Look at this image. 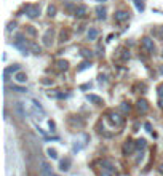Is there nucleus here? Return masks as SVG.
I'll list each match as a JSON object with an SVG mask.
<instances>
[{"instance_id": "f257e3e1", "label": "nucleus", "mask_w": 163, "mask_h": 176, "mask_svg": "<svg viewBox=\"0 0 163 176\" xmlns=\"http://www.w3.org/2000/svg\"><path fill=\"white\" fill-rule=\"evenodd\" d=\"M101 176H114L115 175V168L109 160H102L101 162Z\"/></svg>"}, {"instance_id": "f03ea898", "label": "nucleus", "mask_w": 163, "mask_h": 176, "mask_svg": "<svg viewBox=\"0 0 163 176\" xmlns=\"http://www.w3.org/2000/svg\"><path fill=\"white\" fill-rule=\"evenodd\" d=\"M142 47L147 50V53H150V54L155 53V43H153V40L150 37H144L142 39Z\"/></svg>"}, {"instance_id": "7ed1b4c3", "label": "nucleus", "mask_w": 163, "mask_h": 176, "mask_svg": "<svg viewBox=\"0 0 163 176\" xmlns=\"http://www.w3.org/2000/svg\"><path fill=\"white\" fill-rule=\"evenodd\" d=\"M40 173H42V176H53V170H51V165L48 162H45V160L40 162Z\"/></svg>"}, {"instance_id": "20e7f679", "label": "nucleus", "mask_w": 163, "mask_h": 176, "mask_svg": "<svg viewBox=\"0 0 163 176\" xmlns=\"http://www.w3.org/2000/svg\"><path fill=\"white\" fill-rule=\"evenodd\" d=\"M15 112H16V115H18L19 119H26V117H27L26 107H24V104H22V103H16V104H15Z\"/></svg>"}, {"instance_id": "39448f33", "label": "nucleus", "mask_w": 163, "mask_h": 176, "mask_svg": "<svg viewBox=\"0 0 163 176\" xmlns=\"http://www.w3.org/2000/svg\"><path fill=\"white\" fill-rule=\"evenodd\" d=\"M134 147H136V141H131V139L125 141V144H123V154L125 155H130L134 151Z\"/></svg>"}, {"instance_id": "423d86ee", "label": "nucleus", "mask_w": 163, "mask_h": 176, "mask_svg": "<svg viewBox=\"0 0 163 176\" xmlns=\"http://www.w3.org/2000/svg\"><path fill=\"white\" fill-rule=\"evenodd\" d=\"M26 10H27V16H29L31 19H34V18H37V16L40 15V8H39V7L27 5V7H26Z\"/></svg>"}, {"instance_id": "0eeeda50", "label": "nucleus", "mask_w": 163, "mask_h": 176, "mask_svg": "<svg viewBox=\"0 0 163 176\" xmlns=\"http://www.w3.org/2000/svg\"><path fill=\"white\" fill-rule=\"evenodd\" d=\"M53 35H54L53 29H48L45 32V35H43V45L45 47H51V43H53Z\"/></svg>"}, {"instance_id": "6e6552de", "label": "nucleus", "mask_w": 163, "mask_h": 176, "mask_svg": "<svg viewBox=\"0 0 163 176\" xmlns=\"http://www.w3.org/2000/svg\"><path fill=\"white\" fill-rule=\"evenodd\" d=\"M109 117H110V120H112V123L115 125V127H122V125H123V117H122L120 114L110 112V114H109Z\"/></svg>"}, {"instance_id": "1a4fd4ad", "label": "nucleus", "mask_w": 163, "mask_h": 176, "mask_svg": "<svg viewBox=\"0 0 163 176\" xmlns=\"http://www.w3.org/2000/svg\"><path fill=\"white\" fill-rule=\"evenodd\" d=\"M115 21L117 22H123V21H127L128 18H130V13L128 11H123V10H118L117 13H115Z\"/></svg>"}, {"instance_id": "9d476101", "label": "nucleus", "mask_w": 163, "mask_h": 176, "mask_svg": "<svg viewBox=\"0 0 163 176\" xmlns=\"http://www.w3.org/2000/svg\"><path fill=\"white\" fill-rule=\"evenodd\" d=\"M136 109H138L141 114H146L147 110H149V103H147L146 99H139L138 103H136Z\"/></svg>"}, {"instance_id": "9b49d317", "label": "nucleus", "mask_w": 163, "mask_h": 176, "mask_svg": "<svg viewBox=\"0 0 163 176\" xmlns=\"http://www.w3.org/2000/svg\"><path fill=\"white\" fill-rule=\"evenodd\" d=\"M71 165H72V160L69 159V157H66V159H63L61 162H59V170H61V171H67L69 168H71Z\"/></svg>"}, {"instance_id": "f8f14e48", "label": "nucleus", "mask_w": 163, "mask_h": 176, "mask_svg": "<svg viewBox=\"0 0 163 176\" xmlns=\"http://www.w3.org/2000/svg\"><path fill=\"white\" fill-rule=\"evenodd\" d=\"M86 13H88V8L85 5H78L75 8V11H74V15L77 18H83V16H86Z\"/></svg>"}, {"instance_id": "ddd939ff", "label": "nucleus", "mask_w": 163, "mask_h": 176, "mask_svg": "<svg viewBox=\"0 0 163 176\" xmlns=\"http://www.w3.org/2000/svg\"><path fill=\"white\" fill-rule=\"evenodd\" d=\"M98 35H99V31H98L96 27H90V29H88V32H86L88 40H96Z\"/></svg>"}, {"instance_id": "4468645a", "label": "nucleus", "mask_w": 163, "mask_h": 176, "mask_svg": "<svg viewBox=\"0 0 163 176\" xmlns=\"http://www.w3.org/2000/svg\"><path fill=\"white\" fill-rule=\"evenodd\" d=\"M15 80H16L18 83H26V82H27V75H26L24 72L19 71V72L15 74Z\"/></svg>"}, {"instance_id": "2eb2a0df", "label": "nucleus", "mask_w": 163, "mask_h": 176, "mask_svg": "<svg viewBox=\"0 0 163 176\" xmlns=\"http://www.w3.org/2000/svg\"><path fill=\"white\" fill-rule=\"evenodd\" d=\"M86 99L90 101V103H93V104H102V98H99V96H96V95H88L86 96Z\"/></svg>"}, {"instance_id": "dca6fc26", "label": "nucleus", "mask_w": 163, "mask_h": 176, "mask_svg": "<svg viewBox=\"0 0 163 176\" xmlns=\"http://www.w3.org/2000/svg\"><path fill=\"white\" fill-rule=\"evenodd\" d=\"M96 15H98V18L99 19H106V8L104 7H96Z\"/></svg>"}, {"instance_id": "f3484780", "label": "nucleus", "mask_w": 163, "mask_h": 176, "mask_svg": "<svg viewBox=\"0 0 163 176\" xmlns=\"http://www.w3.org/2000/svg\"><path fill=\"white\" fill-rule=\"evenodd\" d=\"M56 66H58L59 71H66V69L69 67V63L64 61V59H59V61H56Z\"/></svg>"}, {"instance_id": "a211bd4d", "label": "nucleus", "mask_w": 163, "mask_h": 176, "mask_svg": "<svg viewBox=\"0 0 163 176\" xmlns=\"http://www.w3.org/2000/svg\"><path fill=\"white\" fill-rule=\"evenodd\" d=\"M22 42H24V40H22ZM22 42H16L15 47H16V48H19L21 51H22V54H29V50H27L26 45H22Z\"/></svg>"}, {"instance_id": "6ab92c4d", "label": "nucleus", "mask_w": 163, "mask_h": 176, "mask_svg": "<svg viewBox=\"0 0 163 176\" xmlns=\"http://www.w3.org/2000/svg\"><path fill=\"white\" fill-rule=\"evenodd\" d=\"M19 69H21L19 64H13V66H10L8 69H5V71H7L8 74H16V72H19Z\"/></svg>"}, {"instance_id": "aec40b11", "label": "nucleus", "mask_w": 163, "mask_h": 176, "mask_svg": "<svg viewBox=\"0 0 163 176\" xmlns=\"http://www.w3.org/2000/svg\"><path fill=\"white\" fill-rule=\"evenodd\" d=\"M69 40V31H61V34H59V42L64 43V42Z\"/></svg>"}, {"instance_id": "412c9836", "label": "nucleus", "mask_w": 163, "mask_h": 176, "mask_svg": "<svg viewBox=\"0 0 163 176\" xmlns=\"http://www.w3.org/2000/svg\"><path fill=\"white\" fill-rule=\"evenodd\" d=\"M120 110H122L123 114H128L130 110H131V106H130L128 103H122L120 104Z\"/></svg>"}, {"instance_id": "4be33fe9", "label": "nucleus", "mask_w": 163, "mask_h": 176, "mask_svg": "<svg viewBox=\"0 0 163 176\" xmlns=\"http://www.w3.org/2000/svg\"><path fill=\"white\" fill-rule=\"evenodd\" d=\"M152 32H153V31H152ZM153 34H155V37H157L158 40H163V26L158 27V29H157L155 32H153Z\"/></svg>"}, {"instance_id": "5701e85b", "label": "nucleus", "mask_w": 163, "mask_h": 176, "mask_svg": "<svg viewBox=\"0 0 163 176\" xmlns=\"http://www.w3.org/2000/svg\"><path fill=\"white\" fill-rule=\"evenodd\" d=\"M46 154H48V157H51V159H58V152L54 149H51V147L46 149Z\"/></svg>"}, {"instance_id": "b1692460", "label": "nucleus", "mask_w": 163, "mask_h": 176, "mask_svg": "<svg viewBox=\"0 0 163 176\" xmlns=\"http://www.w3.org/2000/svg\"><path fill=\"white\" fill-rule=\"evenodd\" d=\"M32 104H34V107H35L37 110H39L40 114H43V112H45V110H43V107H42V106H40V103H39V101H37V99H32Z\"/></svg>"}, {"instance_id": "393cba45", "label": "nucleus", "mask_w": 163, "mask_h": 176, "mask_svg": "<svg viewBox=\"0 0 163 176\" xmlns=\"http://www.w3.org/2000/svg\"><path fill=\"white\" fill-rule=\"evenodd\" d=\"M11 90H13V91H16V93H26V91H27L26 88H22V87H19V85H13V87H11Z\"/></svg>"}, {"instance_id": "a878e982", "label": "nucleus", "mask_w": 163, "mask_h": 176, "mask_svg": "<svg viewBox=\"0 0 163 176\" xmlns=\"http://www.w3.org/2000/svg\"><path fill=\"white\" fill-rule=\"evenodd\" d=\"M54 15H56V7H54V5H50V7H48V16L53 18Z\"/></svg>"}, {"instance_id": "bb28decb", "label": "nucleus", "mask_w": 163, "mask_h": 176, "mask_svg": "<svg viewBox=\"0 0 163 176\" xmlns=\"http://www.w3.org/2000/svg\"><path fill=\"white\" fill-rule=\"evenodd\" d=\"M136 147L138 149H146V139H138L136 141Z\"/></svg>"}, {"instance_id": "cd10ccee", "label": "nucleus", "mask_w": 163, "mask_h": 176, "mask_svg": "<svg viewBox=\"0 0 163 176\" xmlns=\"http://www.w3.org/2000/svg\"><path fill=\"white\" fill-rule=\"evenodd\" d=\"M31 50H32L35 54H40V53H42V50H40V47H39L37 43H32V45H31Z\"/></svg>"}, {"instance_id": "c85d7f7f", "label": "nucleus", "mask_w": 163, "mask_h": 176, "mask_svg": "<svg viewBox=\"0 0 163 176\" xmlns=\"http://www.w3.org/2000/svg\"><path fill=\"white\" fill-rule=\"evenodd\" d=\"M134 5H136V8L139 11H144V3H142V0H134Z\"/></svg>"}, {"instance_id": "c756f323", "label": "nucleus", "mask_w": 163, "mask_h": 176, "mask_svg": "<svg viewBox=\"0 0 163 176\" xmlns=\"http://www.w3.org/2000/svg\"><path fill=\"white\" fill-rule=\"evenodd\" d=\"M88 67H90V63H88V61H83V63L80 64V67H78V72H80V71H85V69H88Z\"/></svg>"}, {"instance_id": "7c9ffc66", "label": "nucleus", "mask_w": 163, "mask_h": 176, "mask_svg": "<svg viewBox=\"0 0 163 176\" xmlns=\"http://www.w3.org/2000/svg\"><path fill=\"white\" fill-rule=\"evenodd\" d=\"M26 31H27V34H29V35H35L37 34V31L32 26H26Z\"/></svg>"}, {"instance_id": "2f4dec72", "label": "nucleus", "mask_w": 163, "mask_h": 176, "mask_svg": "<svg viewBox=\"0 0 163 176\" xmlns=\"http://www.w3.org/2000/svg\"><path fill=\"white\" fill-rule=\"evenodd\" d=\"M75 8H77V7H74L72 3H66V10H67V11H75Z\"/></svg>"}, {"instance_id": "473e14b6", "label": "nucleus", "mask_w": 163, "mask_h": 176, "mask_svg": "<svg viewBox=\"0 0 163 176\" xmlns=\"http://www.w3.org/2000/svg\"><path fill=\"white\" fill-rule=\"evenodd\" d=\"M82 54H83L85 58H91V56H93V53L88 51V50H82Z\"/></svg>"}, {"instance_id": "72a5a7b5", "label": "nucleus", "mask_w": 163, "mask_h": 176, "mask_svg": "<svg viewBox=\"0 0 163 176\" xmlns=\"http://www.w3.org/2000/svg\"><path fill=\"white\" fill-rule=\"evenodd\" d=\"M157 93L160 95V96H163V83H160V85L157 87Z\"/></svg>"}, {"instance_id": "f704fd0d", "label": "nucleus", "mask_w": 163, "mask_h": 176, "mask_svg": "<svg viewBox=\"0 0 163 176\" xmlns=\"http://www.w3.org/2000/svg\"><path fill=\"white\" fill-rule=\"evenodd\" d=\"M130 58V53L128 51H123V54H122V59H128Z\"/></svg>"}, {"instance_id": "c9c22d12", "label": "nucleus", "mask_w": 163, "mask_h": 176, "mask_svg": "<svg viewBox=\"0 0 163 176\" xmlns=\"http://www.w3.org/2000/svg\"><path fill=\"white\" fill-rule=\"evenodd\" d=\"M144 127H146V130H147V131H150V128H152V125H150V123H149V122H147L146 125H144Z\"/></svg>"}, {"instance_id": "e433bc0d", "label": "nucleus", "mask_w": 163, "mask_h": 176, "mask_svg": "<svg viewBox=\"0 0 163 176\" xmlns=\"http://www.w3.org/2000/svg\"><path fill=\"white\" fill-rule=\"evenodd\" d=\"M48 125H50V128H51V131H53V130H54V123H53V122H51V120H50V122H48Z\"/></svg>"}, {"instance_id": "4c0bfd02", "label": "nucleus", "mask_w": 163, "mask_h": 176, "mask_svg": "<svg viewBox=\"0 0 163 176\" xmlns=\"http://www.w3.org/2000/svg\"><path fill=\"white\" fill-rule=\"evenodd\" d=\"M80 88H82V90H86V88H90V83H86V85H82Z\"/></svg>"}, {"instance_id": "58836bf2", "label": "nucleus", "mask_w": 163, "mask_h": 176, "mask_svg": "<svg viewBox=\"0 0 163 176\" xmlns=\"http://www.w3.org/2000/svg\"><path fill=\"white\" fill-rule=\"evenodd\" d=\"M160 107H162V109H163V99H162V101H160Z\"/></svg>"}, {"instance_id": "ea45409f", "label": "nucleus", "mask_w": 163, "mask_h": 176, "mask_svg": "<svg viewBox=\"0 0 163 176\" xmlns=\"http://www.w3.org/2000/svg\"><path fill=\"white\" fill-rule=\"evenodd\" d=\"M98 2H107V0H98Z\"/></svg>"}, {"instance_id": "a19ab883", "label": "nucleus", "mask_w": 163, "mask_h": 176, "mask_svg": "<svg viewBox=\"0 0 163 176\" xmlns=\"http://www.w3.org/2000/svg\"><path fill=\"white\" fill-rule=\"evenodd\" d=\"M160 74H163V67H162V69H160Z\"/></svg>"}, {"instance_id": "79ce46f5", "label": "nucleus", "mask_w": 163, "mask_h": 176, "mask_svg": "<svg viewBox=\"0 0 163 176\" xmlns=\"http://www.w3.org/2000/svg\"><path fill=\"white\" fill-rule=\"evenodd\" d=\"M162 58H163V51H162Z\"/></svg>"}]
</instances>
